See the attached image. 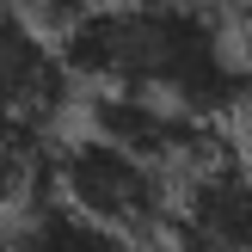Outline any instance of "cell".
Segmentation results:
<instances>
[{
	"instance_id": "obj_3",
	"label": "cell",
	"mask_w": 252,
	"mask_h": 252,
	"mask_svg": "<svg viewBox=\"0 0 252 252\" xmlns=\"http://www.w3.org/2000/svg\"><path fill=\"white\" fill-rule=\"evenodd\" d=\"M74 80L80 74L68 68V56L37 31V12H19L0 0V105L37 123H56L68 111Z\"/></svg>"
},
{
	"instance_id": "obj_2",
	"label": "cell",
	"mask_w": 252,
	"mask_h": 252,
	"mask_svg": "<svg viewBox=\"0 0 252 252\" xmlns=\"http://www.w3.org/2000/svg\"><path fill=\"white\" fill-rule=\"evenodd\" d=\"M172 172L154 166V160L129 154L123 142L86 129L80 142L62 148V166H56V185L68 203H80L86 216H98L105 228L129 234V240H160L172 234Z\"/></svg>"
},
{
	"instance_id": "obj_9",
	"label": "cell",
	"mask_w": 252,
	"mask_h": 252,
	"mask_svg": "<svg viewBox=\"0 0 252 252\" xmlns=\"http://www.w3.org/2000/svg\"><path fill=\"white\" fill-rule=\"evenodd\" d=\"M246 117H252V111H246ZM246 148H252V123H246Z\"/></svg>"
},
{
	"instance_id": "obj_7",
	"label": "cell",
	"mask_w": 252,
	"mask_h": 252,
	"mask_svg": "<svg viewBox=\"0 0 252 252\" xmlns=\"http://www.w3.org/2000/svg\"><path fill=\"white\" fill-rule=\"evenodd\" d=\"M25 6H31L43 25H62V31H68V25H74V19H86L98 0H25Z\"/></svg>"
},
{
	"instance_id": "obj_1",
	"label": "cell",
	"mask_w": 252,
	"mask_h": 252,
	"mask_svg": "<svg viewBox=\"0 0 252 252\" xmlns=\"http://www.w3.org/2000/svg\"><path fill=\"white\" fill-rule=\"evenodd\" d=\"M62 56L93 86L148 93L197 111V117H234L252 98V68L240 62V43L197 0H185V6H142V0L93 6L86 19L62 31Z\"/></svg>"
},
{
	"instance_id": "obj_6",
	"label": "cell",
	"mask_w": 252,
	"mask_h": 252,
	"mask_svg": "<svg viewBox=\"0 0 252 252\" xmlns=\"http://www.w3.org/2000/svg\"><path fill=\"white\" fill-rule=\"evenodd\" d=\"M62 148H49V123L0 105V216H19L37 197H56Z\"/></svg>"
},
{
	"instance_id": "obj_8",
	"label": "cell",
	"mask_w": 252,
	"mask_h": 252,
	"mask_svg": "<svg viewBox=\"0 0 252 252\" xmlns=\"http://www.w3.org/2000/svg\"><path fill=\"white\" fill-rule=\"evenodd\" d=\"M142 6H185V0H142Z\"/></svg>"
},
{
	"instance_id": "obj_10",
	"label": "cell",
	"mask_w": 252,
	"mask_h": 252,
	"mask_svg": "<svg viewBox=\"0 0 252 252\" xmlns=\"http://www.w3.org/2000/svg\"><path fill=\"white\" fill-rule=\"evenodd\" d=\"M0 252H6V234H0Z\"/></svg>"
},
{
	"instance_id": "obj_5",
	"label": "cell",
	"mask_w": 252,
	"mask_h": 252,
	"mask_svg": "<svg viewBox=\"0 0 252 252\" xmlns=\"http://www.w3.org/2000/svg\"><path fill=\"white\" fill-rule=\"evenodd\" d=\"M6 252H160V240H129V234L105 228L98 216H86L68 197H37L12 216Z\"/></svg>"
},
{
	"instance_id": "obj_4",
	"label": "cell",
	"mask_w": 252,
	"mask_h": 252,
	"mask_svg": "<svg viewBox=\"0 0 252 252\" xmlns=\"http://www.w3.org/2000/svg\"><path fill=\"white\" fill-rule=\"evenodd\" d=\"M179 228L203 234L221 252H252V166L234 154L197 166L179 185Z\"/></svg>"
}]
</instances>
